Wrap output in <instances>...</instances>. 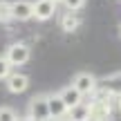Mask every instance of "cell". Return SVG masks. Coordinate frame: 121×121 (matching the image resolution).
<instances>
[{"label": "cell", "instance_id": "obj_1", "mask_svg": "<svg viewBox=\"0 0 121 121\" xmlns=\"http://www.w3.org/2000/svg\"><path fill=\"white\" fill-rule=\"evenodd\" d=\"M69 85L81 96H94V92L99 90V78L92 72H76L72 76V83H69Z\"/></svg>", "mask_w": 121, "mask_h": 121}, {"label": "cell", "instance_id": "obj_2", "mask_svg": "<svg viewBox=\"0 0 121 121\" xmlns=\"http://www.w3.org/2000/svg\"><path fill=\"white\" fill-rule=\"evenodd\" d=\"M2 56L9 60V65H11V67H20V65H25L27 60H29L31 49H29V45H27V43H20V40H16V43L7 45V49H4Z\"/></svg>", "mask_w": 121, "mask_h": 121}, {"label": "cell", "instance_id": "obj_3", "mask_svg": "<svg viewBox=\"0 0 121 121\" xmlns=\"http://www.w3.org/2000/svg\"><path fill=\"white\" fill-rule=\"evenodd\" d=\"M27 117L34 121H52L49 119V108H47V94H34L27 103Z\"/></svg>", "mask_w": 121, "mask_h": 121}, {"label": "cell", "instance_id": "obj_4", "mask_svg": "<svg viewBox=\"0 0 121 121\" xmlns=\"http://www.w3.org/2000/svg\"><path fill=\"white\" fill-rule=\"evenodd\" d=\"M11 18L13 20H31L34 18V2L29 0H13L11 2Z\"/></svg>", "mask_w": 121, "mask_h": 121}, {"label": "cell", "instance_id": "obj_5", "mask_svg": "<svg viewBox=\"0 0 121 121\" xmlns=\"http://www.w3.org/2000/svg\"><path fill=\"white\" fill-rule=\"evenodd\" d=\"M4 85L11 94H22V92L29 87V76L22 72H11L7 78H4Z\"/></svg>", "mask_w": 121, "mask_h": 121}, {"label": "cell", "instance_id": "obj_6", "mask_svg": "<svg viewBox=\"0 0 121 121\" xmlns=\"http://www.w3.org/2000/svg\"><path fill=\"white\" fill-rule=\"evenodd\" d=\"M47 108H49V119L52 121H63L67 117V108H65V103L60 101L58 92L47 94Z\"/></svg>", "mask_w": 121, "mask_h": 121}, {"label": "cell", "instance_id": "obj_7", "mask_svg": "<svg viewBox=\"0 0 121 121\" xmlns=\"http://www.w3.org/2000/svg\"><path fill=\"white\" fill-rule=\"evenodd\" d=\"M81 25H83V18H81V13H76V11H65V13H60V18H58V27L65 34L76 31Z\"/></svg>", "mask_w": 121, "mask_h": 121}, {"label": "cell", "instance_id": "obj_8", "mask_svg": "<svg viewBox=\"0 0 121 121\" xmlns=\"http://www.w3.org/2000/svg\"><path fill=\"white\" fill-rule=\"evenodd\" d=\"M54 13H56V2H52V0H36L34 2V18L38 22L54 18Z\"/></svg>", "mask_w": 121, "mask_h": 121}, {"label": "cell", "instance_id": "obj_9", "mask_svg": "<svg viewBox=\"0 0 121 121\" xmlns=\"http://www.w3.org/2000/svg\"><path fill=\"white\" fill-rule=\"evenodd\" d=\"M58 96H60V101L65 103V108H67V110H72V108H76L78 103H83V96L78 94L72 85L60 87V90H58Z\"/></svg>", "mask_w": 121, "mask_h": 121}, {"label": "cell", "instance_id": "obj_10", "mask_svg": "<svg viewBox=\"0 0 121 121\" xmlns=\"http://www.w3.org/2000/svg\"><path fill=\"white\" fill-rule=\"evenodd\" d=\"M99 87H103L105 92H110L112 96L121 94V72H114L110 76H105L103 81H99Z\"/></svg>", "mask_w": 121, "mask_h": 121}, {"label": "cell", "instance_id": "obj_11", "mask_svg": "<svg viewBox=\"0 0 121 121\" xmlns=\"http://www.w3.org/2000/svg\"><path fill=\"white\" fill-rule=\"evenodd\" d=\"M65 121H90V103H78L76 108L67 110V117Z\"/></svg>", "mask_w": 121, "mask_h": 121}, {"label": "cell", "instance_id": "obj_12", "mask_svg": "<svg viewBox=\"0 0 121 121\" xmlns=\"http://www.w3.org/2000/svg\"><path fill=\"white\" fill-rule=\"evenodd\" d=\"M11 18V0H0V25H9Z\"/></svg>", "mask_w": 121, "mask_h": 121}, {"label": "cell", "instance_id": "obj_13", "mask_svg": "<svg viewBox=\"0 0 121 121\" xmlns=\"http://www.w3.org/2000/svg\"><path fill=\"white\" fill-rule=\"evenodd\" d=\"M18 112L9 105H0V121H18Z\"/></svg>", "mask_w": 121, "mask_h": 121}, {"label": "cell", "instance_id": "obj_14", "mask_svg": "<svg viewBox=\"0 0 121 121\" xmlns=\"http://www.w3.org/2000/svg\"><path fill=\"white\" fill-rule=\"evenodd\" d=\"M87 0H63V7L65 11H81L83 7H85Z\"/></svg>", "mask_w": 121, "mask_h": 121}, {"label": "cell", "instance_id": "obj_15", "mask_svg": "<svg viewBox=\"0 0 121 121\" xmlns=\"http://www.w3.org/2000/svg\"><path fill=\"white\" fill-rule=\"evenodd\" d=\"M11 72H13V67L9 65V60L4 58V56H0V81H4Z\"/></svg>", "mask_w": 121, "mask_h": 121}, {"label": "cell", "instance_id": "obj_16", "mask_svg": "<svg viewBox=\"0 0 121 121\" xmlns=\"http://www.w3.org/2000/svg\"><path fill=\"white\" fill-rule=\"evenodd\" d=\"M114 108H117L119 112H121V94H117V96H114Z\"/></svg>", "mask_w": 121, "mask_h": 121}, {"label": "cell", "instance_id": "obj_17", "mask_svg": "<svg viewBox=\"0 0 121 121\" xmlns=\"http://www.w3.org/2000/svg\"><path fill=\"white\" fill-rule=\"evenodd\" d=\"M90 121H112V117H92Z\"/></svg>", "mask_w": 121, "mask_h": 121}, {"label": "cell", "instance_id": "obj_18", "mask_svg": "<svg viewBox=\"0 0 121 121\" xmlns=\"http://www.w3.org/2000/svg\"><path fill=\"white\" fill-rule=\"evenodd\" d=\"M18 121H34V119H29V117H20Z\"/></svg>", "mask_w": 121, "mask_h": 121}, {"label": "cell", "instance_id": "obj_19", "mask_svg": "<svg viewBox=\"0 0 121 121\" xmlns=\"http://www.w3.org/2000/svg\"><path fill=\"white\" fill-rule=\"evenodd\" d=\"M52 2H56V4H58V2H63V0H52Z\"/></svg>", "mask_w": 121, "mask_h": 121}, {"label": "cell", "instance_id": "obj_20", "mask_svg": "<svg viewBox=\"0 0 121 121\" xmlns=\"http://www.w3.org/2000/svg\"><path fill=\"white\" fill-rule=\"evenodd\" d=\"M119 29H121V27H119Z\"/></svg>", "mask_w": 121, "mask_h": 121}, {"label": "cell", "instance_id": "obj_21", "mask_svg": "<svg viewBox=\"0 0 121 121\" xmlns=\"http://www.w3.org/2000/svg\"><path fill=\"white\" fill-rule=\"evenodd\" d=\"M63 121H65V119H63Z\"/></svg>", "mask_w": 121, "mask_h": 121}]
</instances>
